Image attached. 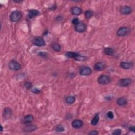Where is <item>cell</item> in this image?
<instances>
[{
  "label": "cell",
  "mask_w": 135,
  "mask_h": 135,
  "mask_svg": "<svg viewBox=\"0 0 135 135\" xmlns=\"http://www.w3.org/2000/svg\"><path fill=\"white\" fill-rule=\"evenodd\" d=\"M22 17V13L20 11H15L11 13L10 17L11 21L13 22H17L20 21Z\"/></svg>",
  "instance_id": "1"
},
{
  "label": "cell",
  "mask_w": 135,
  "mask_h": 135,
  "mask_svg": "<svg viewBox=\"0 0 135 135\" xmlns=\"http://www.w3.org/2000/svg\"><path fill=\"white\" fill-rule=\"evenodd\" d=\"M56 6L55 5H53L52 7L50 8V10H56Z\"/></svg>",
  "instance_id": "35"
},
{
  "label": "cell",
  "mask_w": 135,
  "mask_h": 135,
  "mask_svg": "<svg viewBox=\"0 0 135 135\" xmlns=\"http://www.w3.org/2000/svg\"><path fill=\"white\" fill-rule=\"evenodd\" d=\"M116 103L119 106H124L127 104L128 101L125 97H120L117 99Z\"/></svg>",
  "instance_id": "16"
},
{
  "label": "cell",
  "mask_w": 135,
  "mask_h": 135,
  "mask_svg": "<svg viewBox=\"0 0 135 135\" xmlns=\"http://www.w3.org/2000/svg\"><path fill=\"white\" fill-rule=\"evenodd\" d=\"M132 80L130 78H123L119 80L118 85L121 87H126L131 83Z\"/></svg>",
  "instance_id": "7"
},
{
  "label": "cell",
  "mask_w": 135,
  "mask_h": 135,
  "mask_svg": "<svg viewBox=\"0 0 135 135\" xmlns=\"http://www.w3.org/2000/svg\"><path fill=\"white\" fill-rule=\"evenodd\" d=\"M92 69L89 67H84L80 70V75L83 76H88L92 73Z\"/></svg>",
  "instance_id": "10"
},
{
  "label": "cell",
  "mask_w": 135,
  "mask_h": 135,
  "mask_svg": "<svg viewBox=\"0 0 135 135\" xmlns=\"http://www.w3.org/2000/svg\"><path fill=\"white\" fill-rule=\"evenodd\" d=\"M105 99H106L107 100H110L112 99V98L110 97H106V98H105Z\"/></svg>",
  "instance_id": "36"
},
{
  "label": "cell",
  "mask_w": 135,
  "mask_h": 135,
  "mask_svg": "<svg viewBox=\"0 0 135 135\" xmlns=\"http://www.w3.org/2000/svg\"><path fill=\"white\" fill-rule=\"evenodd\" d=\"M34 116L32 115H28L23 118L22 122L24 124H29L34 120Z\"/></svg>",
  "instance_id": "15"
},
{
  "label": "cell",
  "mask_w": 135,
  "mask_h": 135,
  "mask_svg": "<svg viewBox=\"0 0 135 135\" xmlns=\"http://www.w3.org/2000/svg\"><path fill=\"white\" fill-rule=\"evenodd\" d=\"M1 132H3V126H1Z\"/></svg>",
  "instance_id": "38"
},
{
  "label": "cell",
  "mask_w": 135,
  "mask_h": 135,
  "mask_svg": "<svg viewBox=\"0 0 135 135\" xmlns=\"http://www.w3.org/2000/svg\"><path fill=\"white\" fill-rule=\"evenodd\" d=\"M78 53L74 52H67L65 54V56L68 58H71V59H74L75 57L77 56L78 55Z\"/></svg>",
  "instance_id": "23"
},
{
  "label": "cell",
  "mask_w": 135,
  "mask_h": 135,
  "mask_svg": "<svg viewBox=\"0 0 135 135\" xmlns=\"http://www.w3.org/2000/svg\"><path fill=\"white\" fill-rule=\"evenodd\" d=\"M120 67L125 70H128L130 69L133 67V64L131 62H121L120 64Z\"/></svg>",
  "instance_id": "14"
},
{
  "label": "cell",
  "mask_w": 135,
  "mask_h": 135,
  "mask_svg": "<svg viewBox=\"0 0 135 135\" xmlns=\"http://www.w3.org/2000/svg\"><path fill=\"white\" fill-rule=\"evenodd\" d=\"M104 52L107 56H111L113 55L115 51H114V50L112 48L107 47V48H105L104 49Z\"/></svg>",
  "instance_id": "20"
},
{
  "label": "cell",
  "mask_w": 135,
  "mask_h": 135,
  "mask_svg": "<svg viewBox=\"0 0 135 135\" xmlns=\"http://www.w3.org/2000/svg\"><path fill=\"white\" fill-rule=\"evenodd\" d=\"M66 103L69 104H72L74 103V102L76 101V98L74 96L70 95L68 96L65 99Z\"/></svg>",
  "instance_id": "21"
},
{
  "label": "cell",
  "mask_w": 135,
  "mask_h": 135,
  "mask_svg": "<svg viewBox=\"0 0 135 135\" xmlns=\"http://www.w3.org/2000/svg\"><path fill=\"white\" fill-rule=\"evenodd\" d=\"M38 129L37 126L34 125L28 124L23 128V131L24 133H31V132L34 131Z\"/></svg>",
  "instance_id": "11"
},
{
  "label": "cell",
  "mask_w": 135,
  "mask_h": 135,
  "mask_svg": "<svg viewBox=\"0 0 135 135\" xmlns=\"http://www.w3.org/2000/svg\"><path fill=\"white\" fill-rule=\"evenodd\" d=\"M120 12L122 14L128 15L130 14L133 12V8L130 6L124 5L120 8Z\"/></svg>",
  "instance_id": "6"
},
{
  "label": "cell",
  "mask_w": 135,
  "mask_h": 135,
  "mask_svg": "<svg viewBox=\"0 0 135 135\" xmlns=\"http://www.w3.org/2000/svg\"><path fill=\"white\" fill-rule=\"evenodd\" d=\"M107 117L109 119H112L113 118H114V114H113V113L112 111H108V112H107Z\"/></svg>",
  "instance_id": "30"
},
{
  "label": "cell",
  "mask_w": 135,
  "mask_h": 135,
  "mask_svg": "<svg viewBox=\"0 0 135 135\" xmlns=\"http://www.w3.org/2000/svg\"><path fill=\"white\" fill-rule=\"evenodd\" d=\"M33 43L37 47H43L46 45V41L42 37H37L33 39Z\"/></svg>",
  "instance_id": "5"
},
{
  "label": "cell",
  "mask_w": 135,
  "mask_h": 135,
  "mask_svg": "<svg viewBox=\"0 0 135 135\" xmlns=\"http://www.w3.org/2000/svg\"><path fill=\"white\" fill-rule=\"evenodd\" d=\"M31 92L35 94H40L41 92V90L39 89H38L37 88H33L31 89Z\"/></svg>",
  "instance_id": "29"
},
{
  "label": "cell",
  "mask_w": 135,
  "mask_h": 135,
  "mask_svg": "<svg viewBox=\"0 0 135 135\" xmlns=\"http://www.w3.org/2000/svg\"><path fill=\"white\" fill-rule=\"evenodd\" d=\"M87 30V25L83 22H80L78 24L75 26V30L77 32L83 33L85 32Z\"/></svg>",
  "instance_id": "8"
},
{
  "label": "cell",
  "mask_w": 135,
  "mask_h": 135,
  "mask_svg": "<svg viewBox=\"0 0 135 135\" xmlns=\"http://www.w3.org/2000/svg\"><path fill=\"white\" fill-rule=\"evenodd\" d=\"M99 115L98 113H96L92 119L91 121V125L92 126L97 125L99 121Z\"/></svg>",
  "instance_id": "19"
},
{
  "label": "cell",
  "mask_w": 135,
  "mask_h": 135,
  "mask_svg": "<svg viewBox=\"0 0 135 135\" xmlns=\"http://www.w3.org/2000/svg\"><path fill=\"white\" fill-rule=\"evenodd\" d=\"M52 49L56 52H59L61 50V47L60 44H59L58 43L55 42L52 44Z\"/></svg>",
  "instance_id": "22"
},
{
  "label": "cell",
  "mask_w": 135,
  "mask_h": 135,
  "mask_svg": "<svg viewBox=\"0 0 135 135\" xmlns=\"http://www.w3.org/2000/svg\"><path fill=\"white\" fill-rule=\"evenodd\" d=\"M39 56H47V53L46 52H39L38 53Z\"/></svg>",
  "instance_id": "34"
},
{
  "label": "cell",
  "mask_w": 135,
  "mask_h": 135,
  "mask_svg": "<svg viewBox=\"0 0 135 135\" xmlns=\"http://www.w3.org/2000/svg\"><path fill=\"white\" fill-rule=\"evenodd\" d=\"M83 125V122L79 119H76L72 122V126L75 129L81 128Z\"/></svg>",
  "instance_id": "12"
},
{
  "label": "cell",
  "mask_w": 135,
  "mask_h": 135,
  "mask_svg": "<svg viewBox=\"0 0 135 135\" xmlns=\"http://www.w3.org/2000/svg\"><path fill=\"white\" fill-rule=\"evenodd\" d=\"M121 133H122V132H121V130L120 129H117L115 130L112 132V135H120L121 134Z\"/></svg>",
  "instance_id": "27"
},
{
  "label": "cell",
  "mask_w": 135,
  "mask_h": 135,
  "mask_svg": "<svg viewBox=\"0 0 135 135\" xmlns=\"http://www.w3.org/2000/svg\"><path fill=\"white\" fill-rule=\"evenodd\" d=\"M13 115L12 110L11 108L8 107H7L4 108L3 112V117L4 119L8 120V119H10L11 116Z\"/></svg>",
  "instance_id": "9"
},
{
  "label": "cell",
  "mask_w": 135,
  "mask_h": 135,
  "mask_svg": "<svg viewBox=\"0 0 135 135\" xmlns=\"http://www.w3.org/2000/svg\"><path fill=\"white\" fill-rule=\"evenodd\" d=\"M130 32V29L126 26L121 27L118 30L117 32V35L118 37H124V36L128 34Z\"/></svg>",
  "instance_id": "4"
},
{
  "label": "cell",
  "mask_w": 135,
  "mask_h": 135,
  "mask_svg": "<svg viewBox=\"0 0 135 135\" xmlns=\"http://www.w3.org/2000/svg\"><path fill=\"white\" fill-rule=\"evenodd\" d=\"M40 14L39 11H38L37 10H29L28 13V17L30 19H33L34 17L37 16Z\"/></svg>",
  "instance_id": "17"
},
{
  "label": "cell",
  "mask_w": 135,
  "mask_h": 135,
  "mask_svg": "<svg viewBox=\"0 0 135 135\" xmlns=\"http://www.w3.org/2000/svg\"><path fill=\"white\" fill-rule=\"evenodd\" d=\"M65 131V128L64 125L62 124H59L57 125L56 128V131L58 132V133H61V132H64Z\"/></svg>",
  "instance_id": "25"
},
{
  "label": "cell",
  "mask_w": 135,
  "mask_h": 135,
  "mask_svg": "<svg viewBox=\"0 0 135 135\" xmlns=\"http://www.w3.org/2000/svg\"><path fill=\"white\" fill-rule=\"evenodd\" d=\"M82 12V10L79 7H75L72 8L71 13L74 16H79Z\"/></svg>",
  "instance_id": "18"
},
{
  "label": "cell",
  "mask_w": 135,
  "mask_h": 135,
  "mask_svg": "<svg viewBox=\"0 0 135 135\" xmlns=\"http://www.w3.org/2000/svg\"><path fill=\"white\" fill-rule=\"evenodd\" d=\"M129 130L130 131H132L133 133H135V128L134 126H130L129 128Z\"/></svg>",
  "instance_id": "33"
},
{
  "label": "cell",
  "mask_w": 135,
  "mask_h": 135,
  "mask_svg": "<svg viewBox=\"0 0 135 135\" xmlns=\"http://www.w3.org/2000/svg\"><path fill=\"white\" fill-rule=\"evenodd\" d=\"M105 67H106L105 64L102 62H98L95 63L94 67V69L95 71H98L103 70L105 69Z\"/></svg>",
  "instance_id": "13"
},
{
  "label": "cell",
  "mask_w": 135,
  "mask_h": 135,
  "mask_svg": "<svg viewBox=\"0 0 135 135\" xmlns=\"http://www.w3.org/2000/svg\"><path fill=\"white\" fill-rule=\"evenodd\" d=\"M8 67L10 69L15 71H18L20 70L22 68L21 65L20 63L16 60H12L8 64Z\"/></svg>",
  "instance_id": "3"
},
{
  "label": "cell",
  "mask_w": 135,
  "mask_h": 135,
  "mask_svg": "<svg viewBox=\"0 0 135 135\" xmlns=\"http://www.w3.org/2000/svg\"><path fill=\"white\" fill-rule=\"evenodd\" d=\"M13 1L15 3H21L22 2L21 1H15V0H14V1Z\"/></svg>",
  "instance_id": "37"
},
{
  "label": "cell",
  "mask_w": 135,
  "mask_h": 135,
  "mask_svg": "<svg viewBox=\"0 0 135 135\" xmlns=\"http://www.w3.org/2000/svg\"><path fill=\"white\" fill-rule=\"evenodd\" d=\"M24 87L26 89H30L32 88V85L31 82H26L24 85Z\"/></svg>",
  "instance_id": "28"
},
{
  "label": "cell",
  "mask_w": 135,
  "mask_h": 135,
  "mask_svg": "<svg viewBox=\"0 0 135 135\" xmlns=\"http://www.w3.org/2000/svg\"><path fill=\"white\" fill-rule=\"evenodd\" d=\"M85 16L87 19H90L93 16V12L90 10H87L85 12Z\"/></svg>",
  "instance_id": "26"
},
{
  "label": "cell",
  "mask_w": 135,
  "mask_h": 135,
  "mask_svg": "<svg viewBox=\"0 0 135 135\" xmlns=\"http://www.w3.org/2000/svg\"><path fill=\"white\" fill-rule=\"evenodd\" d=\"M74 59L75 60L79 61H86V60L87 59V58L86 56H83L82 55H79V54H78Z\"/></svg>",
  "instance_id": "24"
},
{
  "label": "cell",
  "mask_w": 135,
  "mask_h": 135,
  "mask_svg": "<svg viewBox=\"0 0 135 135\" xmlns=\"http://www.w3.org/2000/svg\"><path fill=\"white\" fill-rule=\"evenodd\" d=\"M110 82V78L107 75H101L98 78V82L100 84V85H106L109 84Z\"/></svg>",
  "instance_id": "2"
},
{
  "label": "cell",
  "mask_w": 135,
  "mask_h": 135,
  "mask_svg": "<svg viewBox=\"0 0 135 135\" xmlns=\"http://www.w3.org/2000/svg\"><path fill=\"white\" fill-rule=\"evenodd\" d=\"M99 134V132L97 130H92L88 133V135H97Z\"/></svg>",
  "instance_id": "32"
},
{
  "label": "cell",
  "mask_w": 135,
  "mask_h": 135,
  "mask_svg": "<svg viewBox=\"0 0 135 135\" xmlns=\"http://www.w3.org/2000/svg\"><path fill=\"white\" fill-rule=\"evenodd\" d=\"M80 22V21L79 19H78V18H77V17H75V18H74V19L72 20V22L73 24H74L75 25H76L77 24H78Z\"/></svg>",
  "instance_id": "31"
}]
</instances>
